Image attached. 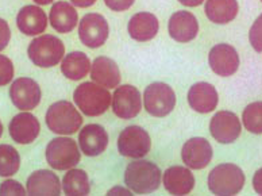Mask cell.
Here are the masks:
<instances>
[{"instance_id":"cb8c5ba5","label":"cell","mask_w":262,"mask_h":196,"mask_svg":"<svg viewBox=\"0 0 262 196\" xmlns=\"http://www.w3.org/2000/svg\"><path fill=\"white\" fill-rule=\"evenodd\" d=\"M49 22L57 33L68 34L77 26L79 14L73 4L61 0L56 2L50 8Z\"/></svg>"},{"instance_id":"e575fe53","label":"cell","mask_w":262,"mask_h":196,"mask_svg":"<svg viewBox=\"0 0 262 196\" xmlns=\"http://www.w3.org/2000/svg\"><path fill=\"white\" fill-rule=\"evenodd\" d=\"M253 188L258 195H262V168L254 173L253 178Z\"/></svg>"},{"instance_id":"6da1fadb","label":"cell","mask_w":262,"mask_h":196,"mask_svg":"<svg viewBox=\"0 0 262 196\" xmlns=\"http://www.w3.org/2000/svg\"><path fill=\"white\" fill-rule=\"evenodd\" d=\"M162 181V172L154 162L137 160L124 170V183L134 193L146 195L157 191Z\"/></svg>"},{"instance_id":"8992f818","label":"cell","mask_w":262,"mask_h":196,"mask_svg":"<svg viewBox=\"0 0 262 196\" xmlns=\"http://www.w3.org/2000/svg\"><path fill=\"white\" fill-rule=\"evenodd\" d=\"M46 161L56 170H67L76 166L81 159L77 142L68 137H58L46 146Z\"/></svg>"},{"instance_id":"4dcf8cb0","label":"cell","mask_w":262,"mask_h":196,"mask_svg":"<svg viewBox=\"0 0 262 196\" xmlns=\"http://www.w3.org/2000/svg\"><path fill=\"white\" fill-rule=\"evenodd\" d=\"M14 64L8 57L0 54V87L7 85L14 77Z\"/></svg>"},{"instance_id":"277c9868","label":"cell","mask_w":262,"mask_h":196,"mask_svg":"<svg viewBox=\"0 0 262 196\" xmlns=\"http://www.w3.org/2000/svg\"><path fill=\"white\" fill-rule=\"evenodd\" d=\"M45 119L50 132L60 136L75 134L82 125L81 114L68 100L53 103L48 108Z\"/></svg>"},{"instance_id":"2e32d148","label":"cell","mask_w":262,"mask_h":196,"mask_svg":"<svg viewBox=\"0 0 262 196\" xmlns=\"http://www.w3.org/2000/svg\"><path fill=\"white\" fill-rule=\"evenodd\" d=\"M8 130H10L12 141L20 145H29L37 140V137L39 136L41 125L33 114L22 111L12 118Z\"/></svg>"},{"instance_id":"7a4b0ae2","label":"cell","mask_w":262,"mask_h":196,"mask_svg":"<svg viewBox=\"0 0 262 196\" xmlns=\"http://www.w3.org/2000/svg\"><path fill=\"white\" fill-rule=\"evenodd\" d=\"M73 100H75L77 108L86 117H99L110 108L113 95L105 87H101L99 84L86 83L80 84L73 92Z\"/></svg>"},{"instance_id":"60d3db41","label":"cell","mask_w":262,"mask_h":196,"mask_svg":"<svg viewBox=\"0 0 262 196\" xmlns=\"http://www.w3.org/2000/svg\"><path fill=\"white\" fill-rule=\"evenodd\" d=\"M261 2H262V0H261Z\"/></svg>"},{"instance_id":"f35d334b","label":"cell","mask_w":262,"mask_h":196,"mask_svg":"<svg viewBox=\"0 0 262 196\" xmlns=\"http://www.w3.org/2000/svg\"><path fill=\"white\" fill-rule=\"evenodd\" d=\"M54 0H34V3L39 4V6H46V4L53 3Z\"/></svg>"},{"instance_id":"30bf717a","label":"cell","mask_w":262,"mask_h":196,"mask_svg":"<svg viewBox=\"0 0 262 196\" xmlns=\"http://www.w3.org/2000/svg\"><path fill=\"white\" fill-rule=\"evenodd\" d=\"M113 111L120 119H133L141 113L142 108V96L138 88L130 84L118 85L113 94Z\"/></svg>"},{"instance_id":"e0dca14e","label":"cell","mask_w":262,"mask_h":196,"mask_svg":"<svg viewBox=\"0 0 262 196\" xmlns=\"http://www.w3.org/2000/svg\"><path fill=\"white\" fill-rule=\"evenodd\" d=\"M79 146L88 157L100 156L108 146V134L103 126L96 123L84 126L79 134Z\"/></svg>"},{"instance_id":"ba28073f","label":"cell","mask_w":262,"mask_h":196,"mask_svg":"<svg viewBox=\"0 0 262 196\" xmlns=\"http://www.w3.org/2000/svg\"><path fill=\"white\" fill-rule=\"evenodd\" d=\"M151 149L149 133L141 126H128L118 137V150L123 157L142 159Z\"/></svg>"},{"instance_id":"d6a6232c","label":"cell","mask_w":262,"mask_h":196,"mask_svg":"<svg viewBox=\"0 0 262 196\" xmlns=\"http://www.w3.org/2000/svg\"><path fill=\"white\" fill-rule=\"evenodd\" d=\"M135 0H104L105 6L115 12H123L134 4Z\"/></svg>"},{"instance_id":"836d02e7","label":"cell","mask_w":262,"mask_h":196,"mask_svg":"<svg viewBox=\"0 0 262 196\" xmlns=\"http://www.w3.org/2000/svg\"><path fill=\"white\" fill-rule=\"evenodd\" d=\"M10 39H11L10 26L4 19L0 18V52L7 48V45L10 43Z\"/></svg>"},{"instance_id":"83f0119b","label":"cell","mask_w":262,"mask_h":196,"mask_svg":"<svg viewBox=\"0 0 262 196\" xmlns=\"http://www.w3.org/2000/svg\"><path fill=\"white\" fill-rule=\"evenodd\" d=\"M20 166V156L11 145H0V176L10 178L14 176Z\"/></svg>"},{"instance_id":"ab89813d","label":"cell","mask_w":262,"mask_h":196,"mask_svg":"<svg viewBox=\"0 0 262 196\" xmlns=\"http://www.w3.org/2000/svg\"><path fill=\"white\" fill-rule=\"evenodd\" d=\"M3 136V125H2V121H0V137Z\"/></svg>"},{"instance_id":"603a6c76","label":"cell","mask_w":262,"mask_h":196,"mask_svg":"<svg viewBox=\"0 0 262 196\" xmlns=\"http://www.w3.org/2000/svg\"><path fill=\"white\" fill-rule=\"evenodd\" d=\"M160 22L157 16L151 12H137L131 16L127 25V31L133 39L138 42H146L153 39L158 33Z\"/></svg>"},{"instance_id":"4fadbf2b","label":"cell","mask_w":262,"mask_h":196,"mask_svg":"<svg viewBox=\"0 0 262 196\" xmlns=\"http://www.w3.org/2000/svg\"><path fill=\"white\" fill-rule=\"evenodd\" d=\"M239 54L229 43H217L210 50L208 64L213 73L222 77L232 76L239 68Z\"/></svg>"},{"instance_id":"3957f363","label":"cell","mask_w":262,"mask_h":196,"mask_svg":"<svg viewBox=\"0 0 262 196\" xmlns=\"http://www.w3.org/2000/svg\"><path fill=\"white\" fill-rule=\"evenodd\" d=\"M208 189L213 195L231 196L242 191L245 185V173L235 164H221L208 175Z\"/></svg>"},{"instance_id":"44dd1931","label":"cell","mask_w":262,"mask_h":196,"mask_svg":"<svg viewBox=\"0 0 262 196\" xmlns=\"http://www.w3.org/2000/svg\"><path fill=\"white\" fill-rule=\"evenodd\" d=\"M91 77L95 83L105 88H116L120 84V71L115 61L110 57H96L91 65Z\"/></svg>"},{"instance_id":"7402d4cb","label":"cell","mask_w":262,"mask_h":196,"mask_svg":"<svg viewBox=\"0 0 262 196\" xmlns=\"http://www.w3.org/2000/svg\"><path fill=\"white\" fill-rule=\"evenodd\" d=\"M62 184L54 172L48 169L35 170L29 176L26 191L29 195H60Z\"/></svg>"},{"instance_id":"484cf974","label":"cell","mask_w":262,"mask_h":196,"mask_svg":"<svg viewBox=\"0 0 262 196\" xmlns=\"http://www.w3.org/2000/svg\"><path fill=\"white\" fill-rule=\"evenodd\" d=\"M91 60L82 52H72L61 61V72L69 80L77 81L84 79L91 72Z\"/></svg>"},{"instance_id":"52a82bcc","label":"cell","mask_w":262,"mask_h":196,"mask_svg":"<svg viewBox=\"0 0 262 196\" xmlns=\"http://www.w3.org/2000/svg\"><path fill=\"white\" fill-rule=\"evenodd\" d=\"M176 102L173 88L161 81L150 84L143 92V106L151 117L164 118L169 115L174 110Z\"/></svg>"},{"instance_id":"d6986e66","label":"cell","mask_w":262,"mask_h":196,"mask_svg":"<svg viewBox=\"0 0 262 196\" xmlns=\"http://www.w3.org/2000/svg\"><path fill=\"white\" fill-rule=\"evenodd\" d=\"M165 189L177 196L188 195L195 187V178L189 168L174 165L164 172L162 176Z\"/></svg>"},{"instance_id":"74e56055","label":"cell","mask_w":262,"mask_h":196,"mask_svg":"<svg viewBox=\"0 0 262 196\" xmlns=\"http://www.w3.org/2000/svg\"><path fill=\"white\" fill-rule=\"evenodd\" d=\"M179 2L185 7H198V6L204 3L206 0H179Z\"/></svg>"},{"instance_id":"7c38bea8","label":"cell","mask_w":262,"mask_h":196,"mask_svg":"<svg viewBox=\"0 0 262 196\" xmlns=\"http://www.w3.org/2000/svg\"><path fill=\"white\" fill-rule=\"evenodd\" d=\"M210 133L219 143L235 142L242 133L239 118L231 111H219L211 119Z\"/></svg>"},{"instance_id":"1f68e13d","label":"cell","mask_w":262,"mask_h":196,"mask_svg":"<svg viewBox=\"0 0 262 196\" xmlns=\"http://www.w3.org/2000/svg\"><path fill=\"white\" fill-rule=\"evenodd\" d=\"M26 189L16 180H6L0 185V195H26Z\"/></svg>"},{"instance_id":"5b68a950","label":"cell","mask_w":262,"mask_h":196,"mask_svg":"<svg viewBox=\"0 0 262 196\" xmlns=\"http://www.w3.org/2000/svg\"><path fill=\"white\" fill-rule=\"evenodd\" d=\"M27 54L31 62L39 68H53L64 58L65 46L56 35H39L30 42Z\"/></svg>"},{"instance_id":"5bb4252c","label":"cell","mask_w":262,"mask_h":196,"mask_svg":"<svg viewBox=\"0 0 262 196\" xmlns=\"http://www.w3.org/2000/svg\"><path fill=\"white\" fill-rule=\"evenodd\" d=\"M181 159L189 169H204L212 160V146L203 137H193L184 143Z\"/></svg>"},{"instance_id":"ffe728a7","label":"cell","mask_w":262,"mask_h":196,"mask_svg":"<svg viewBox=\"0 0 262 196\" xmlns=\"http://www.w3.org/2000/svg\"><path fill=\"white\" fill-rule=\"evenodd\" d=\"M48 16L45 11L38 6H25L20 8L16 16V26L25 35H39L45 33L48 27Z\"/></svg>"},{"instance_id":"8d00e7d4","label":"cell","mask_w":262,"mask_h":196,"mask_svg":"<svg viewBox=\"0 0 262 196\" xmlns=\"http://www.w3.org/2000/svg\"><path fill=\"white\" fill-rule=\"evenodd\" d=\"M98 0H71V3L76 7H80V8H86V7H91V6H94Z\"/></svg>"},{"instance_id":"9a60e30c","label":"cell","mask_w":262,"mask_h":196,"mask_svg":"<svg viewBox=\"0 0 262 196\" xmlns=\"http://www.w3.org/2000/svg\"><path fill=\"white\" fill-rule=\"evenodd\" d=\"M169 35L176 42L187 43L193 41L199 34V22L189 11H177L172 14L168 23Z\"/></svg>"},{"instance_id":"ac0fdd59","label":"cell","mask_w":262,"mask_h":196,"mask_svg":"<svg viewBox=\"0 0 262 196\" xmlns=\"http://www.w3.org/2000/svg\"><path fill=\"white\" fill-rule=\"evenodd\" d=\"M188 103L196 113H211L217 107L219 95L212 84L199 81V83L193 84L188 91Z\"/></svg>"},{"instance_id":"9c48e42d","label":"cell","mask_w":262,"mask_h":196,"mask_svg":"<svg viewBox=\"0 0 262 196\" xmlns=\"http://www.w3.org/2000/svg\"><path fill=\"white\" fill-rule=\"evenodd\" d=\"M110 34V26L107 19L101 14L91 12L82 16L79 23L80 41L91 49L100 48L105 43Z\"/></svg>"},{"instance_id":"f1b7e54d","label":"cell","mask_w":262,"mask_h":196,"mask_svg":"<svg viewBox=\"0 0 262 196\" xmlns=\"http://www.w3.org/2000/svg\"><path fill=\"white\" fill-rule=\"evenodd\" d=\"M242 121L247 132L262 134V102L250 103L244 110Z\"/></svg>"},{"instance_id":"d4e9b609","label":"cell","mask_w":262,"mask_h":196,"mask_svg":"<svg viewBox=\"0 0 262 196\" xmlns=\"http://www.w3.org/2000/svg\"><path fill=\"white\" fill-rule=\"evenodd\" d=\"M238 2L236 0H206L204 12L212 23L227 25L235 19L238 14Z\"/></svg>"},{"instance_id":"8fae6325","label":"cell","mask_w":262,"mask_h":196,"mask_svg":"<svg viewBox=\"0 0 262 196\" xmlns=\"http://www.w3.org/2000/svg\"><path fill=\"white\" fill-rule=\"evenodd\" d=\"M41 88L30 77H19L10 87V99L20 111H30L41 102Z\"/></svg>"},{"instance_id":"4316f807","label":"cell","mask_w":262,"mask_h":196,"mask_svg":"<svg viewBox=\"0 0 262 196\" xmlns=\"http://www.w3.org/2000/svg\"><path fill=\"white\" fill-rule=\"evenodd\" d=\"M62 189L69 196H84L91 192V183L88 173L82 169H71L62 179Z\"/></svg>"},{"instance_id":"f546056e","label":"cell","mask_w":262,"mask_h":196,"mask_svg":"<svg viewBox=\"0 0 262 196\" xmlns=\"http://www.w3.org/2000/svg\"><path fill=\"white\" fill-rule=\"evenodd\" d=\"M249 41L250 45L253 46V49L255 52L261 53L262 52V14L255 19V22L253 23V26L250 27L249 31Z\"/></svg>"},{"instance_id":"d590c367","label":"cell","mask_w":262,"mask_h":196,"mask_svg":"<svg viewBox=\"0 0 262 196\" xmlns=\"http://www.w3.org/2000/svg\"><path fill=\"white\" fill-rule=\"evenodd\" d=\"M131 191L130 188H124V187H119V185H116L114 188H111L107 192V195H131Z\"/></svg>"}]
</instances>
